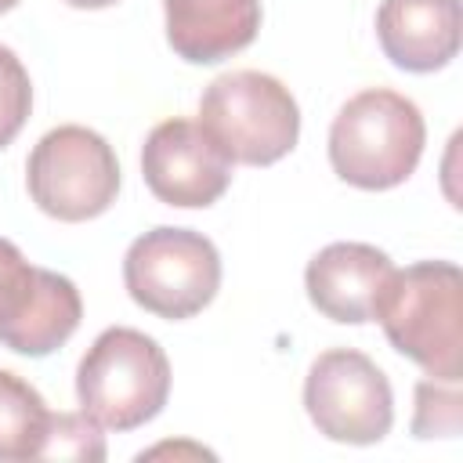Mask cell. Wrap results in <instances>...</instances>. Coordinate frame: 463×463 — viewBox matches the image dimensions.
<instances>
[{"mask_svg": "<svg viewBox=\"0 0 463 463\" xmlns=\"http://www.w3.org/2000/svg\"><path fill=\"white\" fill-rule=\"evenodd\" d=\"M391 347L412 358L430 380L463 376V275L452 260H416L394 268L376 315Z\"/></svg>", "mask_w": 463, "mask_h": 463, "instance_id": "1", "label": "cell"}, {"mask_svg": "<svg viewBox=\"0 0 463 463\" xmlns=\"http://www.w3.org/2000/svg\"><path fill=\"white\" fill-rule=\"evenodd\" d=\"M423 141L427 127L416 101L387 87H369L333 116L329 163L340 181L383 192L416 170Z\"/></svg>", "mask_w": 463, "mask_h": 463, "instance_id": "2", "label": "cell"}, {"mask_svg": "<svg viewBox=\"0 0 463 463\" xmlns=\"http://www.w3.org/2000/svg\"><path fill=\"white\" fill-rule=\"evenodd\" d=\"M80 409L109 430H134L156 420L170 398V362L163 347L130 326L98 333L76 369Z\"/></svg>", "mask_w": 463, "mask_h": 463, "instance_id": "3", "label": "cell"}, {"mask_svg": "<svg viewBox=\"0 0 463 463\" xmlns=\"http://www.w3.org/2000/svg\"><path fill=\"white\" fill-rule=\"evenodd\" d=\"M199 127L242 166H271L300 137V109L289 87L257 69L217 76L199 98Z\"/></svg>", "mask_w": 463, "mask_h": 463, "instance_id": "4", "label": "cell"}, {"mask_svg": "<svg viewBox=\"0 0 463 463\" xmlns=\"http://www.w3.org/2000/svg\"><path fill=\"white\" fill-rule=\"evenodd\" d=\"M25 184L33 203L65 224L101 217L119 192V159L112 145L80 123L47 130L25 163Z\"/></svg>", "mask_w": 463, "mask_h": 463, "instance_id": "5", "label": "cell"}, {"mask_svg": "<svg viewBox=\"0 0 463 463\" xmlns=\"http://www.w3.org/2000/svg\"><path fill=\"white\" fill-rule=\"evenodd\" d=\"M123 282L137 307L181 322L199 315L221 289V253L192 228H152L123 257Z\"/></svg>", "mask_w": 463, "mask_h": 463, "instance_id": "6", "label": "cell"}, {"mask_svg": "<svg viewBox=\"0 0 463 463\" xmlns=\"http://www.w3.org/2000/svg\"><path fill=\"white\" fill-rule=\"evenodd\" d=\"M304 409L318 434L344 445H376L394 423V394L383 369L351 347L322 351L304 380Z\"/></svg>", "mask_w": 463, "mask_h": 463, "instance_id": "7", "label": "cell"}, {"mask_svg": "<svg viewBox=\"0 0 463 463\" xmlns=\"http://www.w3.org/2000/svg\"><path fill=\"white\" fill-rule=\"evenodd\" d=\"M141 174L148 192L181 210L213 206L232 184V159L192 119H163L148 130L141 148Z\"/></svg>", "mask_w": 463, "mask_h": 463, "instance_id": "8", "label": "cell"}, {"mask_svg": "<svg viewBox=\"0 0 463 463\" xmlns=\"http://www.w3.org/2000/svg\"><path fill=\"white\" fill-rule=\"evenodd\" d=\"M83 300L72 279L25 257L0 282V344L25 358L58 351L80 326Z\"/></svg>", "mask_w": 463, "mask_h": 463, "instance_id": "9", "label": "cell"}, {"mask_svg": "<svg viewBox=\"0 0 463 463\" xmlns=\"http://www.w3.org/2000/svg\"><path fill=\"white\" fill-rule=\"evenodd\" d=\"M394 275V264L383 250L369 242H329L307 260L304 286L307 300L333 322L362 326L373 322L376 300Z\"/></svg>", "mask_w": 463, "mask_h": 463, "instance_id": "10", "label": "cell"}, {"mask_svg": "<svg viewBox=\"0 0 463 463\" xmlns=\"http://www.w3.org/2000/svg\"><path fill=\"white\" fill-rule=\"evenodd\" d=\"M376 40L405 72L445 69L459 54V0H383Z\"/></svg>", "mask_w": 463, "mask_h": 463, "instance_id": "11", "label": "cell"}, {"mask_svg": "<svg viewBox=\"0 0 463 463\" xmlns=\"http://www.w3.org/2000/svg\"><path fill=\"white\" fill-rule=\"evenodd\" d=\"M166 43L192 65H213L253 43L260 0H163Z\"/></svg>", "mask_w": 463, "mask_h": 463, "instance_id": "12", "label": "cell"}, {"mask_svg": "<svg viewBox=\"0 0 463 463\" xmlns=\"http://www.w3.org/2000/svg\"><path fill=\"white\" fill-rule=\"evenodd\" d=\"M47 423L51 409L40 391L29 380L0 369V463L40 459Z\"/></svg>", "mask_w": 463, "mask_h": 463, "instance_id": "13", "label": "cell"}, {"mask_svg": "<svg viewBox=\"0 0 463 463\" xmlns=\"http://www.w3.org/2000/svg\"><path fill=\"white\" fill-rule=\"evenodd\" d=\"M40 459L101 463V459H105L101 423L90 420L87 412H51V423H47V438H43Z\"/></svg>", "mask_w": 463, "mask_h": 463, "instance_id": "14", "label": "cell"}, {"mask_svg": "<svg viewBox=\"0 0 463 463\" xmlns=\"http://www.w3.org/2000/svg\"><path fill=\"white\" fill-rule=\"evenodd\" d=\"M459 427H463V394L456 391V383L420 380L416 409H412V434L416 438H456Z\"/></svg>", "mask_w": 463, "mask_h": 463, "instance_id": "15", "label": "cell"}, {"mask_svg": "<svg viewBox=\"0 0 463 463\" xmlns=\"http://www.w3.org/2000/svg\"><path fill=\"white\" fill-rule=\"evenodd\" d=\"M33 109V83L22 58L0 43V148L18 137Z\"/></svg>", "mask_w": 463, "mask_h": 463, "instance_id": "16", "label": "cell"}, {"mask_svg": "<svg viewBox=\"0 0 463 463\" xmlns=\"http://www.w3.org/2000/svg\"><path fill=\"white\" fill-rule=\"evenodd\" d=\"M18 260H22V250H18L11 239H0V282H4V275H7Z\"/></svg>", "mask_w": 463, "mask_h": 463, "instance_id": "17", "label": "cell"}, {"mask_svg": "<svg viewBox=\"0 0 463 463\" xmlns=\"http://www.w3.org/2000/svg\"><path fill=\"white\" fill-rule=\"evenodd\" d=\"M69 7H87V11H98V7H112L116 0H65Z\"/></svg>", "mask_w": 463, "mask_h": 463, "instance_id": "18", "label": "cell"}, {"mask_svg": "<svg viewBox=\"0 0 463 463\" xmlns=\"http://www.w3.org/2000/svg\"><path fill=\"white\" fill-rule=\"evenodd\" d=\"M11 7H18V0H0V14H4V11H11Z\"/></svg>", "mask_w": 463, "mask_h": 463, "instance_id": "19", "label": "cell"}]
</instances>
